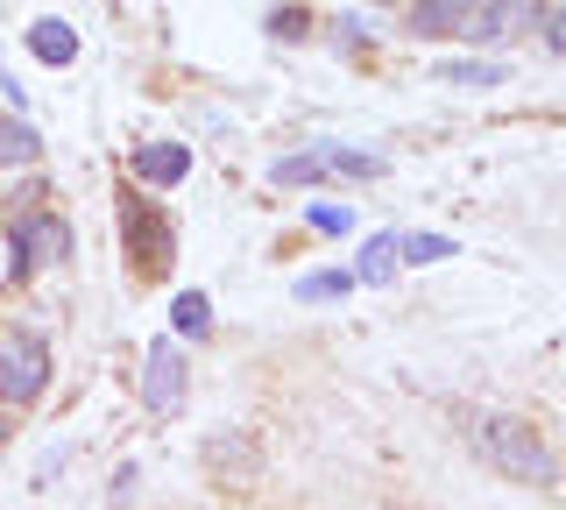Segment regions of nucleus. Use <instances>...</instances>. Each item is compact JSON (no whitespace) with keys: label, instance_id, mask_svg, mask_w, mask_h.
Segmentation results:
<instances>
[{"label":"nucleus","instance_id":"obj_1","mask_svg":"<svg viewBox=\"0 0 566 510\" xmlns=\"http://www.w3.org/2000/svg\"><path fill=\"white\" fill-rule=\"evenodd\" d=\"M468 439H474V454H482L495 475H510V482H531V489H553V482H559L553 447H545L531 426H517V418H503V412H468Z\"/></svg>","mask_w":566,"mask_h":510},{"label":"nucleus","instance_id":"obj_2","mask_svg":"<svg viewBox=\"0 0 566 510\" xmlns=\"http://www.w3.org/2000/svg\"><path fill=\"white\" fill-rule=\"evenodd\" d=\"M64 256H71V227L57 214H43V206L14 214V227H8V277H29V270L64 262Z\"/></svg>","mask_w":566,"mask_h":510},{"label":"nucleus","instance_id":"obj_3","mask_svg":"<svg viewBox=\"0 0 566 510\" xmlns=\"http://www.w3.org/2000/svg\"><path fill=\"white\" fill-rule=\"evenodd\" d=\"M50 383V341L43 333H8L0 341V404H35Z\"/></svg>","mask_w":566,"mask_h":510},{"label":"nucleus","instance_id":"obj_4","mask_svg":"<svg viewBox=\"0 0 566 510\" xmlns=\"http://www.w3.org/2000/svg\"><path fill=\"white\" fill-rule=\"evenodd\" d=\"M120 241H128V256H135V270H164L170 249H177V235H170V214L156 199H120Z\"/></svg>","mask_w":566,"mask_h":510},{"label":"nucleus","instance_id":"obj_5","mask_svg":"<svg viewBox=\"0 0 566 510\" xmlns=\"http://www.w3.org/2000/svg\"><path fill=\"white\" fill-rule=\"evenodd\" d=\"M538 14H545V0H474V14H468L460 37L503 43V37H517V29H538Z\"/></svg>","mask_w":566,"mask_h":510},{"label":"nucleus","instance_id":"obj_6","mask_svg":"<svg viewBox=\"0 0 566 510\" xmlns=\"http://www.w3.org/2000/svg\"><path fill=\"white\" fill-rule=\"evenodd\" d=\"M142 404L149 412H177L185 404V355L170 341H149V355H142Z\"/></svg>","mask_w":566,"mask_h":510},{"label":"nucleus","instance_id":"obj_7","mask_svg":"<svg viewBox=\"0 0 566 510\" xmlns=\"http://www.w3.org/2000/svg\"><path fill=\"white\" fill-rule=\"evenodd\" d=\"M474 14V0H411V37L439 43V37H460Z\"/></svg>","mask_w":566,"mask_h":510},{"label":"nucleus","instance_id":"obj_8","mask_svg":"<svg viewBox=\"0 0 566 510\" xmlns=\"http://www.w3.org/2000/svg\"><path fill=\"white\" fill-rule=\"evenodd\" d=\"M135 170H142L149 185H177V178L191 170V149H185V143H142V149H135Z\"/></svg>","mask_w":566,"mask_h":510},{"label":"nucleus","instance_id":"obj_9","mask_svg":"<svg viewBox=\"0 0 566 510\" xmlns=\"http://www.w3.org/2000/svg\"><path fill=\"white\" fill-rule=\"evenodd\" d=\"M29 50H35L43 64H71V58H78V37H71V29L57 22V14H43V22L29 29Z\"/></svg>","mask_w":566,"mask_h":510},{"label":"nucleus","instance_id":"obj_10","mask_svg":"<svg viewBox=\"0 0 566 510\" xmlns=\"http://www.w3.org/2000/svg\"><path fill=\"white\" fill-rule=\"evenodd\" d=\"M270 178L276 185H318V178H326V143H318V149H297V156H276Z\"/></svg>","mask_w":566,"mask_h":510},{"label":"nucleus","instance_id":"obj_11","mask_svg":"<svg viewBox=\"0 0 566 510\" xmlns=\"http://www.w3.org/2000/svg\"><path fill=\"white\" fill-rule=\"evenodd\" d=\"M382 156H368V149H340V143H326V178H382Z\"/></svg>","mask_w":566,"mask_h":510},{"label":"nucleus","instance_id":"obj_12","mask_svg":"<svg viewBox=\"0 0 566 510\" xmlns=\"http://www.w3.org/2000/svg\"><path fill=\"white\" fill-rule=\"evenodd\" d=\"M354 277H361V284H389V277H397V235H376V241H368Z\"/></svg>","mask_w":566,"mask_h":510},{"label":"nucleus","instance_id":"obj_13","mask_svg":"<svg viewBox=\"0 0 566 510\" xmlns=\"http://www.w3.org/2000/svg\"><path fill=\"white\" fill-rule=\"evenodd\" d=\"M35 156H43V143L29 121H0V164H35Z\"/></svg>","mask_w":566,"mask_h":510},{"label":"nucleus","instance_id":"obj_14","mask_svg":"<svg viewBox=\"0 0 566 510\" xmlns=\"http://www.w3.org/2000/svg\"><path fill=\"white\" fill-rule=\"evenodd\" d=\"M170 320H177V333H212V298L206 291H177Z\"/></svg>","mask_w":566,"mask_h":510},{"label":"nucleus","instance_id":"obj_15","mask_svg":"<svg viewBox=\"0 0 566 510\" xmlns=\"http://www.w3.org/2000/svg\"><path fill=\"white\" fill-rule=\"evenodd\" d=\"M354 291V277L347 270H318V277H297V298L305 305H326V298H347Z\"/></svg>","mask_w":566,"mask_h":510},{"label":"nucleus","instance_id":"obj_16","mask_svg":"<svg viewBox=\"0 0 566 510\" xmlns=\"http://www.w3.org/2000/svg\"><path fill=\"white\" fill-rule=\"evenodd\" d=\"M510 72L503 64H447V85H474V93H482V85H503Z\"/></svg>","mask_w":566,"mask_h":510},{"label":"nucleus","instance_id":"obj_17","mask_svg":"<svg viewBox=\"0 0 566 510\" xmlns=\"http://www.w3.org/2000/svg\"><path fill=\"white\" fill-rule=\"evenodd\" d=\"M397 256H411V262H447L453 241H447V235H411V241H397Z\"/></svg>","mask_w":566,"mask_h":510},{"label":"nucleus","instance_id":"obj_18","mask_svg":"<svg viewBox=\"0 0 566 510\" xmlns=\"http://www.w3.org/2000/svg\"><path fill=\"white\" fill-rule=\"evenodd\" d=\"M270 37H276V43L312 37V14H305V8H276V14H270Z\"/></svg>","mask_w":566,"mask_h":510},{"label":"nucleus","instance_id":"obj_19","mask_svg":"<svg viewBox=\"0 0 566 510\" xmlns=\"http://www.w3.org/2000/svg\"><path fill=\"white\" fill-rule=\"evenodd\" d=\"M312 227H318V235H347L354 214H347V206H312Z\"/></svg>","mask_w":566,"mask_h":510},{"label":"nucleus","instance_id":"obj_20","mask_svg":"<svg viewBox=\"0 0 566 510\" xmlns=\"http://www.w3.org/2000/svg\"><path fill=\"white\" fill-rule=\"evenodd\" d=\"M538 22H545V43H553V50H559V58H566V0H559V8H553V14H538Z\"/></svg>","mask_w":566,"mask_h":510},{"label":"nucleus","instance_id":"obj_21","mask_svg":"<svg viewBox=\"0 0 566 510\" xmlns=\"http://www.w3.org/2000/svg\"><path fill=\"white\" fill-rule=\"evenodd\" d=\"M340 43L347 50H368V22H361V14H340Z\"/></svg>","mask_w":566,"mask_h":510},{"label":"nucleus","instance_id":"obj_22","mask_svg":"<svg viewBox=\"0 0 566 510\" xmlns=\"http://www.w3.org/2000/svg\"><path fill=\"white\" fill-rule=\"evenodd\" d=\"M0 447H8V426H0Z\"/></svg>","mask_w":566,"mask_h":510},{"label":"nucleus","instance_id":"obj_23","mask_svg":"<svg viewBox=\"0 0 566 510\" xmlns=\"http://www.w3.org/2000/svg\"><path fill=\"white\" fill-rule=\"evenodd\" d=\"M0 72H8V64H0Z\"/></svg>","mask_w":566,"mask_h":510}]
</instances>
